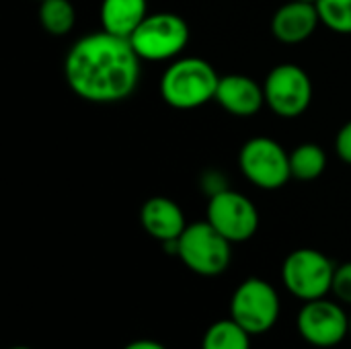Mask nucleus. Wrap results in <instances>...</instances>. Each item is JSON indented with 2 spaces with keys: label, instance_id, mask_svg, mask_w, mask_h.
Returning a JSON list of instances; mask_svg holds the SVG:
<instances>
[{
  "label": "nucleus",
  "instance_id": "nucleus-22",
  "mask_svg": "<svg viewBox=\"0 0 351 349\" xmlns=\"http://www.w3.org/2000/svg\"><path fill=\"white\" fill-rule=\"evenodd\" d=\"M298 2H308V4H317L319 0H298Z\"/></svg>",
  "mask_w": 351,
  "mask_h": 349
},
{
  "label": "nucleus",
  "instance_id": "nucleus-16",
  "mask_svg": "<svg viewBox=\"0 0 351 349\" xmlns=\"http://www.w3.org/2000/svg\"><path fill=\"white\" fill-rule=\"evenodd\" d=\"M202 349H251V333H247L237 321L222 319L208 327Z\"/></svg>",
  "mask_w": 351,
  "mask_h": 349
},
{
  "label": "nucleus",
  "instance_id": "nucleus-17",
  "mask_svg": "<svg viewBox=\"0 0 351 349\" xmlns=\"http://www.w3.org/2000/svg\"><path fill=\"white\" fill-rule=\"evenodd\" d=\"M39 23L45 33L62 37L74 29L76 10L70 0H43L39 2Z\"/></svg>",
  "mask_w": 351,
  "mask_h": 349
},
{
  "label": "nucleus",
  "instance_id": "nucleus-23",
  "mask_svg": "<svg viewBox=\"0 0 351 349\" xmlns=\"http://www.w3.org/2000/svg\"><path fill=\"white\" fill-rule=\"evenodd\" d=\"M10 349H31V348H25V346H14V348Z\"/></svg>",
  "mask_w": 351,
  "mask_h": 349
},
{
  "label": "nucleus",
  "instance_id": "nucleus-12",
  "mask_svg": "<svg viewBox=\"0 0 351 349\" xmlns=\"http://www.w3.org/2000/svg\"><path fill=\"white\" fill-rule=\"evenodd\" d=\"M214 101L230 115L251 117L259 113L261 107L265 105V93H263V84H259L251 76L226 74L220 76Z\"/></svg>",
  "mask_w": 351,
  "mask_h": 349
},
{
  "label": "nucleus",
  "instance_id": "nucleus-13",
  "mask_svg": "<svg viewBox=\"0 0 351 349\" xmlns=\"http://www.w3.org/2000/svg\"><path fill=\"white\" fill-rule=\"evenodd\" d=\"M140 224L152 239L160 241L162 245L179 241L187 228L185 212L181 206L165 195H154L142 204Z\"/></svg>",
  "mask_w": 351,
  "mask_h": 349
},
{
  "label": "nucleus",
  "instance_id": "nucleus-1",
  "mask_svg": "<svg viewBox=\"0 0 351 349\" xmlns=\"http://www.w3.org/2000/svg\"><path fill=\"white\" fill-rule=\"evenodd\" d=\"M140 62L130 39L101 29L72 43L64 58V78L82 101L111 105L136 91Z\"/></svg>",
  "mask_w": 351,
  "mask_h": 349
},
{
  "label": "nucleus",
  "instance_id": "nucleus-20",
  "mask_svg": "<svg viewBox=\"0 0 351 349\" xmlns=\"http://www.w3.org/2000/svg\"><path fill=\"white\" fill-rule=\"evenodd\" d=\"M335 152L346 165H351V121H348L337 132V136H335Z\"/></svg>",
  "mask_w": 351,
  "mask_h": 349
},
{
  "label": "nucleus",
  "instance_id": "nucleus-4",
  "mask_svg": "<svg viewBox=\"0 0 351 349\" xmlns=\"http://www.w3.org/2000/svg\"><path fill=\"white\" fill-rule=\"evenodd\" d=\"M140 60H177L189 43V25L177 12H150L130 37Z\"/></svg>",
  "mask_w": 351,
  "mask_h": 349
},
{
  "label": "nucleus",
  "instance_id": "nucleus-18",
  "mask_svg": "<svg viewBox=\"0 0 351 349\" xmlns=\"http://www.w3.org/2000/svg\"><path fill=\"white\" fill-rule=\"evenodd\" d=\"M317 10L321 25L335 33L351 35V0H319Z\"/></svg>",
  "mask_w": 351,
  "mask_h": 349
},
{
  "label": "nucleus",
  "instance_id": "nucleus-7",
  "mask_svg": "<svg viewBox=\"0 0 351 349\" xmlns=\"http://www.w3.org/2000/svg\"><path fill=\"white\" fill-rule=\"evenodd\" d=\"M280 309L278 290L261 278L241 282L230 298V319L251 335L274 329L280 319Z\"/></svg>",
  "mask_w": 351,
  "mask_h": 349
},
{
  "label": "nucleus",
  "instance_id": "nucleus-8",
  "mask_svg": "<svg viewBox=\"0 0 351 349\" xmlns=\"http://www.w3.org/2000/svg\"><path fill=\"white\" fill-rule=\"evenodd\" d=\"M265 105L282 119L300 117L313 103V80L298 64L286 62L269 70L263 82Z\"/></svg>",
  "mask_w": 351,
  "mask_h": 349
},
{
  "label": "nucleus",
  "instance_id": "nucleus-15",
  "mask_svg": "<svg viewBox=\"0 0 351 349\" xmlns=\"http://www.w3.org/2000/svg\"><path fill=\"white\" fill-rule=\"evenodd\" d=\"M290 169H292V179L315 181L327 169V154L319 144L304 142L290 152Z\"/></svg>",
  "mask_w": 351,
  "mask_h": 349
},
{
  "label": "nucleus",
  "instance_id": "nucleus-9",
  "mask_svg": "<svg viewBox=\"0 0 351 349\" xmlns=\"http://www.w3.org/2000/svg\"><path fill=\"white\" fill-rule=\"evenodd\" d=\"M206 220L232 245L253 239L259 228V212L255 204L234 189H222L210 195Z\"/></svg>",
  "mask_w": 351,
  "mask_h": 349
},
{
  "label": "nucleus",
  "instance_id": "nucleus-14",
  "mask_svg": "<svg viewBox=\"0 0 351 349\" xmlns=\"http://www.w3.org/2000/svg\"><path fill=\"white\" fill-rule=\"evenodd\" d=\"M148 0H103L99 8L103 31L130 39L148 16Z\"/></svg>",
  "mask_w": 351,
  "mask_h": 349
},
{
  "label": "nucleus",
  "instance_id": "nucleus-25",
  "mask_svg": "<svg viewBox=\"0 0 351 349\" xmlns=\"http://www.w3.org/2000/svg\"><path fill=\"white\" fill-rule=\"evenodd\" d=\"M37 2H43V0H37Z\"/></svg>",
  "mask_w": 351,
  "mask_h": 349
},
{
  "label": "nucleus",
  "instance_id": "nucleus-11",
  "mask_svg": "<svg viewBox=\"0 0 351 349\" xmlns=\"http://www.w3.org/2000/svg\"><path fill=\"white\" fill-rule=\"evenodd\" d=\"M319 25H321V16L317 4L290 0L274 12L271 35L286 45H298L311 39Z\"/></svg>",
  "mask_w": 351,
  "mask_h": 349
},
{
  "label": "nucleus",
  "instance_id": "nucleus-10",
  "mask_svg": "<svg viewBox=\"0 0 351 349\" xmlns=\"http://www.w3.org/2000/svg\"><path fill=\"white\" fill-rule=\"evenodd\" d=\"M296 327L306 344L321 349L335 348L350 335V315L337 302L319 298L304 302Z\"/></svg>",
  "mask_w": 351,
  "mask_h": 349
},
{
  "label": "nucleus",
  "instance_id": "nucleus-21",
  "mask_svg": "<svg viewBox=\"0 0 351 349\" xmlns=\"http://www.w3.org/2000/svg\"><path fill=\"white\" fill-rule=\"evenodd\" d=\"M123 349H167L162 344L154 341V339H136L132 344H128Z\"/></svg>",
  "mask_w": 351,
  "mask_h": 349
},
{
  "label": "nucleus",
  "instance_id": "nucleus-24",
  "mask_svg": "<svg viewBox=\"0 0 351 349\" xmlns=\"http://www.w3.org/2000/svg\"><path fill=\"white\" fill-rule=\"evenodd\" d=\"M350 337H351V315H350Z\"/></svg>",
  "mask_w": 351,
  "mask_h": 349
},
{
  "label": "nucleus",
  "instance_id": "nucleus-3",
  "mask_svg": "<svg viewBox=\"0 0 351 349\" xmlns=\"http://www.w3.org/2000/svg\"><path fill=\"white\" fill-rule=\"evenodd\" d=\"M177 257L197 276H222L232 261V243L208 220L187 224L177 241Z\"/></svg>",
  "mask_w": 351,
  "mask_h": 349
},
{
  "label": "nucleus",
  "instance_id": "nucleus-2",
  "mask_svg": "<svg viewBox=\"0 0 351 349\" xmlns=\"http://www.w3.org/2000/svg\"><path fill=\"white\" fill-rule=\"evenodd\" d=\"M220 76L216 68L195 56L177 58L160 76V97L162 101L179 111H191L204 107L216 99Z\"/></svg>",
  "mask_w": 351,
  "mask_h": 349
},
{
  "label": "nucleus",
  "instance_id": "nucleus-6",
  "mask_svg": "<svg viewBox=\"0 0 351 349\" xmlns=\"http://www.w3.org/2000/svg\"><path fill=\"white\" fill-rule=\"evenodd\" d=\"M239 169L247 181L265 191H276L292 179L290 152L267 136H257L243 144Z\"/></svg>",
  "mask_w": 351,
  "mask_h": 349
},
{
  "label": "nucleus",
  "instance_id": "nucleus-19",
  "mask_svg": "<svg viewBox=\"0 0 351 349\" xmlns=\"http://www.w3.org/2000/svg\"><path fill=\"white\" fill-rule=\"evenodd\" d=\"M331 292H333L343 304H351V261L341 263V265L335 267Z\"/></svg>",
  "mask_w": 351,
  "mask_h": 349
},
{
  "label": "nucleus",
  "instance_id": "nucleus-5",
  "mask_svg": "<svg viewBox=\"0 0 351 349\" xmlns=\"http://www.w3.org/2000/svg\"><path fill=\"white\" fill-rule=\"evenodd\" d=\"M335 267L337 265L317 249H296L282 265V282L298 300H319L331 292Z\"/></svg>",
  "mask_w": 351,
  "mask_h": 349
}]
</instances>
